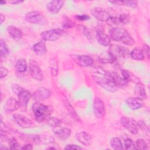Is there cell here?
<instances>
[{
  "instance_id": "cell-1",
  "label": "cell",
  "mask_w": 150,
  "mask_h": 150,
  "mask_svg": "<svg viewBox=\"0 0 150 150\" xmlns=\"http://www.w3.org/2000/svg\"><path fill=\"white\" fill-rule=\"evenodd\" d=\"M109 35L110 38L114 41L121 42L129 46H132L134 44V39L124 28L112 27L109 30Z\"/></svg>"
},
{
  "instance_id": "cell-2",
  "label": "cell",
  "mask_w": 150,
  "mask_h": 150,
  "mask_svg": "<svg viewBox=\"0 0 150 150\" xmlns=\"http://www.w3.org/2000/svg\"><path fill=\"white\" fill-rule=\"evenodd\" d=\"M32 110L35 120L39 122H42L49 117L52 112V107L37 102L32 105Z\"/></svg>"
},
{
  "instance_id": "cell-3",
  "label": "cell",
  "mask_w": 150,
  "mask_h": 150,
  "mask_svg": "<svg viewBox=\"0 0 150 150\" xmlns=\"http://www.w3.org/2000/svg\"><path fill=\"white\" fill-rule=\"evenodd\" d=\"M106 71L105 70L103 74H100L103 76L94 75L93 76V78L94 81L102 88L105 89L107 91L110 92H115L118 90V87L113 83V81L106 76L105 74Z\"/></svg>"
},
{
  "instance_id": "cell-4",
  "label": "cell",
  "mask_w": 150,
  "mask_h": 150,
  "mask_svg": "<svg viewBox=\"0 0 150 150\" xmlns=\"http://www.w3.org/2000/svg\"><path fill=\"white\" fill-rule=\"evenodd\" d=\"M25 19L28 22L33 24L44 25L47 23V21L44 15L38 11H33L27 13L25 16Z\"/></svg>"
},
{
  "instance_id": "cell-5",
  "label": "cell",
  "mask_w": 150,
  "mask_h": 150,
  "mask_svg": "<svg viewBox=\"0 0 150 150\" xmlns=\"http://www.w3.org/2000/svg\"><path fill=\"white\" fill-rule=\"evenodd\" d=\"M121 125L132 134L136 135L138 132V127L137 122L132 118L121 117L120 119Z\"/></svg>"
},
{
  "instance_id": "cell-6",
  "label": "cell",
  "mask_w": 150,
  "mask_h": 150,
  "mask_svg": "<svg viewBox=\"0 0 150 150\" xmlns=\"http://www.w3.org/2000/svg\"><path fill=\"white\" fill-rule=\"evenodd\" d=\"M63 30L60 29H53L42 32L40 36L44 41H55L60 38Z\"/></svg>"
},
{
  "instance_id": "cell-7",
  "label": "cell",
  "mask_w": 150,
  "mask_h": 150,
  "mask_svg": "<svg viewBox=\"0 0 150 150\" xmlns=\"http://www.w3.org/2000/svg\"><path fill=\"white\" fill-rule=\"evenodd\" d=\"M93 112L97 118L101 119L103 118L105 114V107L103 101L98 97L95 98L93 104Z\"/></svg>"
},
{
  "instance_id": "cell-8",
  "label": "cell",
  "mask_w": 150,
  "mask_h": 150,
  "mask_svg": "<svg viewBox=\"0 0 150 150\" xmlns=\"http://www.w3.org/2000/svg\"><path fill=\"white\" fill-rule=\"evenodd\" d=\"M29 72L31 76L38 81H41L43 79V73L37 62L35 60L29 61Z\"/></svg>"
},
{
  "instance_id": "cell-9",
  "label": "cell",
  "mask_w": 150,
  "mask_h": 150,
  "mask_svg": "<svg viewBox=\"0 0 150 150\" xmlns=\"http://www.w3.org/2000/svg\"><path fill=\"white\" fill-rule=\"evenodd\" d=\"M13 120L20 127L23 128H28L34 127V123L32 121L24 115L21 114H15L13 115Z\"/></svg>"
},
{
  "instance_id": "cell-10",
  "label": "cell",
  "mask_w": 150,
  "mask_h": 150,
  "mask_svg": "<svg viewBox=\"0 0 150 150\" xmlns=\"http://www.w3.org/2000/svg\"><path fill=\"white\" fill-rule=\"evenodd\" d=\"M50 95L51 92L49 89L45 87H40L37 88L33 93L32 97L35 101L40 102L49 98L50 97Z\"/></svg>"
},
{
  "instance_id": "cell-11",
  "label": "cell",
  "mask_w": 150,
  "mask_h": 150,
  "mask_svg": "<svg viewBox=\"0 0 150 150\" xmlns=\"http://www.w3.org/2000/svg\"><path fill=\"white\" fill-rule=\"evenodd\" d=\"M70 57L77 64L82 67H88L93 63V59L88 55L71 54Z\"/></svg>"
},
{
  "instance_id": "cell-12",
  "label": "cell",
  "mask_w": 150,
  "mask_h": 150,
  "mask_svg": "<svg viewBox=\"0 0 150 150\" xmlns=\"http://www.w3.org/2000/svg\"><path fill=\"white\" fill-rule=\"evenodd\" d=\"M31 94L30 93L25 89L22 90L18 95V101L20 104V107L22 108V110L25 111L27 107V104L31 98Z\"/></svg>"
},
{
  "instance_id": "cell-13",
  "label": "cell",
  "mask_w": 150,
  "mask_h": 150,
  "mask_svg": "<svg viewBox=\"0 0 150 150\" xmlns=\"http://www.w3.org/2000/svg\"><path fill=\"white\" fill-rule=\"evenodd\" d=\"M91 14L100 21H107L110 17V13L104 9L96 7L91 9Z\"/></svg>"
},
{
  "instance_id": "cell-14",
  "label": "cell",
  "mask_w": 150,
  "mask_h": 150,
  "mask_svg": "<svg viewBox=\"0 0 150 150\" xmlns=\"http://www.w3.org/2000/svg\"><path fill=\"white\" fill-rule=\"evenodd\" d=\"M125 103L128 107L132 110H138L144 105V102L142 99L137 97H131L126 99Z\"/></svg>"
},
{
  "instance_id": "cell-15",
  "label": "cell",
  "mask_w": 150,
  "mask_h": 150,
  "mask_svg": "<svg viewBox=\"0 0 150 150\" xmlns=\"http://www.w3.org/2000/svg\"><path fill=\"white\" fill-rule=\"evenodd\" d=\"M105 74L113 81V83L118 87H121L125 86L128 84V83L122 78V76L121 77L115 72L106 71Z\"/></svg>"
},
{
  "instance_id": "cell-16",
  "label": "cell",
  "mask_w": 150,
  "mask_h": 150,
  "mask_svg": "<svg viewBox=\"0 0 150 150\" xmlns=\"http://www.w3.org/2000/svg\"><path fill=\"white\" fill-rule=\"evenodd\" d=\"M64 4V1H51L49 2L46 5L47 10L53 14L57 13L62 8Z\"/></svg>"
},
{
  "instance_id": "cell-17",
  "label": "cell",
  "mask_w": 150,
  "mask_h": 150,
  "mask_svg": "<svg viewBox=\"0 0 150 150\" xmlns=\"http://www.w3.org/2000/svg\"><path fill=\"white\" fill-rule=\"evenodd\" d=\"M77 140L86 146H90L93 143V138L90 134L85 132L81 131L77 132L75 136Z\"/></svg>"
},
{
  "instance_id": "cell-18",
  "label": "cell",
  "mask_w": 150,
  "mask_h": 150,
  "mask_svg": "<svg viewBox=\"0 0 150 150\" xmlns=\"http://www.w3.org/2000/svg\"><path fill=\"white\" fill-rule=\"evenodd\" d=\"M20 107V104L18 100L13 97L9 98L6 102L4 105V110L6 112L9 113L15 111Z\"/></svg>"
},
{
  "instance_id": "cell-19",
  "label": "cell",
  "mask_w": 150,
  "mask_h": 150,
  "mask_svg": "<svg viewBox=\"0 0 150 150\" xmlns=\"http://www.w3.org/2000/svg\"><path fill=\"white\" fill-rule=\"evenodd\" d=\"M32 50L34 53L39 56H44L47 53V49L46 46V43L43 40L39 41V42L35 43L32 46Z\"/></svg>"
},
{
  "instance_id": "cell-20",
  "label": "cell",
  "mask_w": 150,
  "mask_h": 150,
  "mask_svg": "<svg viewBox=\"0 0 150 150\" xmlns=\"http://www.w3.org/2000/svg\"><path fill=\"white\" fill-rule=\"evenodd\" d=\"M109 51L116 57H124L126 54H127L128 51L126 48L123 46H121L119 45H111Z\"/></svg>"
},
{
  "instance_id": "cell-21",
  "label": "cell",
  "mask_w": 150,
  "mask_h": 150,
  "mask_svg": "<svg viewBox=\"0 0 150 150\" xmlns=\"http://www.w3.org/2000/svg\"><path fill=\"white\" fill-rule=\"evenodd\" d=\"M7 32L9 35L15 40H19L22 39V33L21 30L15 26H9L7 28Z\"/></svg>"
},
{
  "instance_id": "cell-22",
  "label": "cell",
  "mask_w": 150,
  "mask_h": 150,
  "mask_svg": "<svg viewBox=\"0 0 150 150\" xmlns=\"http://www.w3.org/2000/svg\"><path fill=\"white\" fill-rule=\"evenodd\" d=\"M96 39L98 42L104 46H108L110 45L111 40L109 36L103 31L98 30L96 34Z\"/></svg>"
},
{
  "instance_id": "cell-23",
  "label": "cell",
  "mask_w": 150,
  "mask_h": 150,
  "mask_svg": "<svg viewBox=\"0 0 150 150\" xmlns=\"http://www.w3.org/2000/svg\"><path fill=\"white\" fill-rule=\"evenodd\" d=\"M134 93L137 97L140 98L141 99H145L147 97L145 87L144 84L139 81L136 83L134 89Z\"/></svg>"
},
{
  "instance_id": "cell-24",
  "label": "cell",
  "mask_w": 150,
  "mask_h": 150,
  "mask_svg": "<svg viewBox=\"0 0 150 150\" xmlns=\"http://www.w3.org/2000/svg\"><path fill=\"white\" fill-rule=\"evenodd\" d=\"M116 59V57L108 50L102 53L99 56V60L102 63H112Z\"/></svg>"
},
{
  "instance_id": "cell-25",
  "label": "cell",
  "mask_w": 150,
  "mask_h": 150,
  "mask_svg": "<svg viewBox=\"0 0 150 150\" xmlns=\"http://www.w3.org/2000/svg\"><path fill=\"white\" fill-rule=\"evenodd\" d=\"M54 132L59 138L64 140L67 139L70 137L71 133V131L68 128L64 127L62 128L61 129L54 130Z\"/></svg>"
},
{
  "instance_id": "cell-26",
  "label": "cell",
  "mask_w": 150,
  "mask_h": 150,
  "mask_svg": "<svg viewBox=\"0 0 150 150\" xmlns=\"http://www.w3.org/2000/svg\"><path fill=\"white\" fill-rule=\"evenodd\" d=\"M131 57L135 60H143L145 58V55L142 49L139 47H135L132 49L131 52Z\"/></svg>"
},
{
  "instance_id": "cell-27",
  "label": "cell",
  "mask_w": 150,
  "mask_h": 150,
  "mask_svg": "<svg viewBox=\"0 0 150 150\" xmlns=\"http://www.w3.org/2000/svg\"><path fill=\"white\" fill-rule=\"evenodd\" d=\"M15 68L19 73H23L26 71L28 68V64L26 60L24 59H19L16 63Z\"/></svg>"
},
{
  "instance_id": "cell-28",
  "label": "cell",
  "mask_w": 150,
  "mask_h": 150,
  "mask_svg": "<svg viewBox=\"0 0 150 150\" xmlns=\"http://www.w3.org/2000/svg\"><path fill=\"white\" fill-rule=\"evenodd\" d=\"M49 68L51 74L53 76H57L59 71L58 62L55 58H52L49 60Z\"/></svg>"
},
{
  "instance_id": "cell-29",
  "label": "cell",
  "mask_w": 150,
  "mask_h": 150,
  "mask_svg": "<svg viewBox=\"0 0 150 150\" xmlns=\"http://www.w3.org/2000/svg\"><path fill=\"white\" fill-rule=\"evenodd\" d=\"M110 144L111 148L115 150H122L124 148L121 140L117 137L112 138L110 139Z\"/></svg>"
},
{
  "instance_id": "cell-30",
  "label": "cell",
  "mask_w": 150,
  "mask_h": 150,
  "mask_svg": "<svg viewBox=\"0 0 150 150\" xmlns=\"http://www.w3.org/2000/svg\"><path fill=\"white\" fill-rule=\"evenodd\" d=\"M110 2L117 5H124L133 8H136L137 6V2L133 1H110Z\"/></svg>"
},
{
  "instance_id": "cell-31",
  "label": "cell",
  "mask_w": 150,
  "mask_h": 150,
  "mask_svg": "<svg viewBox=\"0 0 150 150\" xmlns=\"http://www.w3.org/2000/svg\"><path fill=\"white\" fill-rule=\"evenodd\" d=\"M46 122L49 126L53 128L58 127L62 123L61 121L59 118L54 117H47L46 118Z\"/></svg>"
},
{
  "instance_id": "cell-32",
  "label": "cell",
  "mask_w": 150,
  "mask_h": 150,
  "mask_svg": "<svg viewBox=\"0 0 150 150\" xmlns=\"http://www.w3.org/2000/svg\"><path fill=\"white\" fill-rule=\"evenodd\" d=\"M0 43H1V47H0L1 57V58H3V57L5 58L8 55L9 51L5 42L3 39L0 40Z\"/></svg>"
},
{
  "instance_id": "cell-33",
  "label": "cell",
  "mask_w": 150,
  "mask_h": 150,
  "mask_svg": "<svg viewBox=\"0 0 150 150\" xmlns=\"http://www.w3.org/2000/svg\"><path fill=\"white\" fill-rule=\"evenodd\" d=\"M121 74H122V78L127 82L128 83L129 81L131 80H134V77H135V76L134 75L132 74V73L131 72H129L128 70H125V69H122L121 71Z\"/></svg>"
},
{
  "instance_id": "cell-34",
  "label": "cell",
  "mask_w": 150,
  "mask_h": 150,
  "mask_svg": "<svg viewBox=\"0 0 150 150\" xmlns=\"http://www.w3.org/2000/svg\"><path fill=\"white\" fill-rule=\"evenodd\" d=\"M135 147L136 149H146L148 148V145L144 139H138L136 141Z\"/></svg>"
},
{
  "instance_id": "cell-35",
  "label": "cell",
  "mask_w": 150,
  "mask_h": 150,
  "mask_svg": "<svg viewBox=\"0 0 150 150\" xmlns=\"http://www.w3.org/2000/svg\"><path fill=\"white\" fill-rule=\"evenodd\" d=\"M8 145L9 149H16L19 146V143L17 140L14 137L10 138L8 139Z\"/></svg>"
},
{
  "instance_id": "cell-36",
  "label": "cell",
  "mask_w": 150,
  "mask_h": 150,
  "mask_svg": "<svg viewBox=\"0 0 150 150\" xmlns=\"http://www.w3.org/2000/svg\"><path fill=\"white\" fill-rule=\"evenodd\" d=\"M124 146H125V149H126L133 150L136 149V147H135V145H134V142L132 141V139L129 138H127L124 141Z\"/></svg>"
},
{
  "instance_id": "cell-37",
  "label": "cell",
  "mask_w": 150,
  "mask_h": 150,
  "mask_svg": "<svg viewBox=\"0 0 150 150\" xmlns=\"http://www.w3.org/2000/svg\"><path fill=\"white\" fill-rule=\"evenodd\" d=\"M118 19H119L120 23H121L123 24H127L129 22L130 18L128 14L122 13L118 17Z\"/></svg>"
},
{
  "instance_id": "cell-38",
  "label": "cell",
  "mask_w": 150,
  "mask_h": 150,
  "mask_svg": "<svg viewBox=\"0 0 150 150\" xmlns=\"http://www.w3.org/2000/svg\"><path fill=\"white\" fill-rule=\"evenodd\" d=\"M74 25V23L71 20H70L69 18L66 17V18L64 19V22H63V26L65 28H67V29L71 28L72 27H73Z\"/></svg>"
},
{
  "instance_id": "cell-39",
  "label": "cell",
  "mask_w": 150,
  "mask_h": 150,
  "mask_svg": "<svg viewBox=\"0 0 150 150\" xmlns=\"http://www.w3.org/2000/svg\"><path fill=\"white\" fill-rule=\"evenodd\" d=\"M23 89L24 88L22 87H21L20 85H19L18 84H13L12 85V90L17 96Z\"/></svg>"
},
{
  "instance_id": "cell-40",
  "label": "cell",
  "mask_w": 150,
  "mask_h": 150,
  "mask_svg": "<svg viewBox=\"0 0 150 150\" xmlns=\"http://www.w3.org/2000/svg\"><path fill=\"white\" fill-rule=\"evenodd\" d=\"M74 18L77 20L80 21H84L90 19V16L87 15H76Z\"/></svg>"
},
{
  "instance_id": "cell-41",
  "label": "cell",
  "mask_w": 150,
  "mask_h": 150,
  "mask_svg": "<svg viewBox=\"0 0 150 150\" xmlns=\"http://www.w3.org/2000/svg\"><path fill=\"white\" fill-rule=\"evenodd\" d=\"M0 71H1V74H0V79H4L6 76H7V75L8 74V70L5 67L1 66Z\"/></svg>"
},
{
  "instance_id": "cell-42",
  "label": "cell",
  "mask_w": 150,
  "mask_h": 150,
  "mask_svg": "<svg viewBox=\"0 0 150 150\" xmlns=\"http://www.w3.org/2000/svg\"><path fill=\"white\" fill-rule=\"evenodd\" d=\"M65 149H83V148L80 146L74 144H68L64 147Z\"/></svg>"
},
{
  "instance_id": "cell-43",
  "label": "cell",
  "mask_w": 150,
  "mask_h": 150,
  "mask_svg": "<svg viewBox=\"0 0 150 150\" xmlns=\"http://www.w3.org/2000/svg\"><path fill=\"white\" fill-rule=\"evenodd\" d=\"M137 123L138 127L140 128L141 129H146V128H148V126L146 125V124L144 122V121H143L142 120L138 121Z\"/></svg>"
},
{
  "instance_id": "cell-44",
  "label": "cell",
  "mask_w": 150,
  "mask_h": 150,
  "mask_svg": "<svg viewBox=\"0 0 150 150\" xmlns=\"http://www.w3.org/2000/svg\"><path fill=\"white\" fill-rule=\"evenodd\" d=\"M142 51H143V53H144V55H145V54H146L147 57L149 58V47L147 45H144L143 46Z\"/></svg>"
},
{
  "instance_id": "cell-45",
  "label": "cell",
  "mask_w": 150,
  "mask_h": 150,
  "mask_svg": "<svg viewBox=\"0 0 150 150\" xmlns=\"http://www.w3.org/2000/svg\"><path fill=\"white\" fill-rule=\"evenodd\" d=\"M83 32H84V34L86 35V36L88 39H90L91 38V35L90 32L88 30V29H87V28H85V27L83 28Z\"/></svg>"
},
{
  "instance_id": "cell-46",
  "label": "cell",
  "mask_w": 150,
  "mask_h": 150,
  "mask_svg": "<svg viewBox=\"0 0 150 150\" xmlns=\"http://www.w3.org/2000/svg\"><path fill=\"white\" fill-rule=\"evenodd\" d=\"M22 149H26V150H30L33 149V146L31 144H25V145H23L22 148Z\"/></svg>"
},
{
  "instance_id": "cell-47",
  "label": "cell",
  "mask_w": 150,
  "mask_h": 150,
  "mask_svg": "<svg viewBox=\"0 0 150 150\" xmlns=\"http://www.w3.org/2000/svg\"><path fill=\"white\" fill-rule=\"evenodd\" d=\"M5 16L2 14V13H1L0 15V20H1V24H2L4 21H5Z\"/></svg>"
},
{
  "instance_id": "cell-48",
  "label": "cell",
  "mask_w": 150,
  "mask_h": 150,
  "mask_svg": "<svg viewBox=\"0 0 150 150\" xmlns=\"http://www.w3.org/2000/svg\"><path fill=\"white\" fill-rule=\"evenodd\" d=\"M23 1H18V0H14V1H11V2L13 4H19V3H22L23 2Z\"/></svg>"
},
{
  "instance_id": "cell-49",
  "label": "cell",
  "mask_w": 150,
  "mask_h": 150,
  "mask_svg": "<svg viewBox=\"0 0 150 150\" xmlns=\"http://www.w3.org/2000/svg\"><path fill=\"white\" fill-rule=\"evenodd\" d=\"M6 3L5 1H0V4L1 5H3V4H5Z\"/></svg>"
}]
</instances>
